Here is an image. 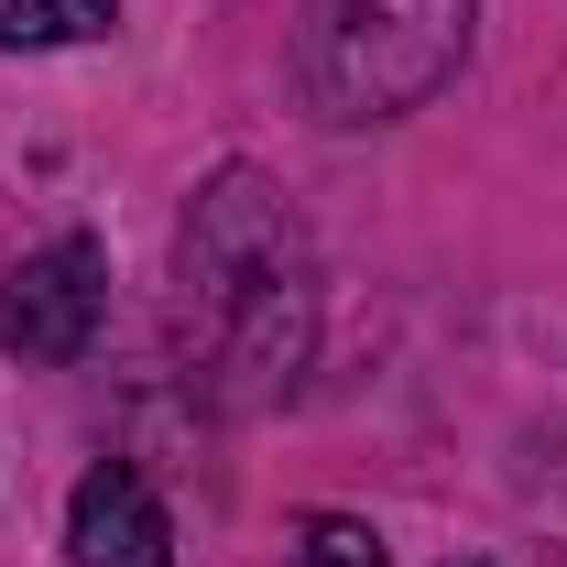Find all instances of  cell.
<instances>
[{
    "label": "cell",
    "mask_w": 567,
    "mask_h": 567,
    "mask_svg": "<svg viewBox=\"0 0 567 567\" xmlns=\"http://www.w3.org/2000/svg\"><path fill=\"white\" fill-rule=\"evenodd\" d=\"M99 317H110V251L99 240H44L33 262L0 274V350L33 360V371L87 360Z\"/></svg>",
    "instance_id": "cell-3"
},
{
    "label": "cell",
    "mask_w": 567,
    "mask_h": 567,
    "mask_svg": "<svg viewBox=\"0 0 567 567\" xmlns=\"http://www.w3.org/2000/svg\"><path fill=\"white\" fill-rule=\"evenodd\" d=\"M470 22H481V0H306V33H295L306 110L339 132L425 110L470 66Z\"/></svg>",
    "instance_id": "cell-1"
},
{
    "label": "cell",
    "mask_w": 567,
    "mask_h": 567,
    "mask_svg": "<svg viewBox=\"0 0 567 567\" xmlns=\"http://www.w3.org/2000/svg\"><path fill=\"white\" fill-rule=\"evenodd\" d=\"M87 33H110V0H0V55L87 44Z\"/></svg>",
    "instance_id": "cell-5"
},
{
    "label": "cell",
    "mask_w": 567,
    "mask_h": 567,
    "mask_svg": "<svg viewBox=\"0 0 567 567\" xmlns=\"http://www.w3.org/2000/svg\"><path fill=\"white\" fill-rule=\"evenodd\" d=\"M470 567H481V557H470Z\"/></svg>",
    "instance_id": "cell-7"
},
{
    "label": "cell",
    "mask_w": 567,
    "mask_h": 567,
    "mask_svg": "<svg viewBox=\"0 0 567 567\" xmlns=\"http://www.w3.org/2000/svg\"><path fill=\"white\" fill-rule=\"evenodd\" d=\"M295 557H306V567H393V557H382V535L350 524V513H317V524L295 535Z\"/></svg>",
    "instance_id": "cell-6"
},
{
    "label": "cell",
    "mask_w": 567,
    "mask_h": 567,
    "mask_svg": "<svg viewBox=\"0 0 567 567\" xmlns=\"http://www.w3.org/2000/svg\"><path fill=\"white\" fill-rule=\"evenodd\" d=\"M295 262H306V229L284 208V186L251 175V164H229L197 197V218H186V284L208 295V317H218L229 295H251L262 274H295Z\"/></svg>",
    "instance_id": "cell-2"
},
{
    "label": "cell",
    "mask_w": 567,
    "mask_h": 567,
    "mask_svg": "<svg viewBox=\"0 0 567 567\" xmlns=\"http://www.w3.org/2000/svg\"><path fill=\"white\" fill-rule=\"evenodd\" d=\"M66 546H76V567H175V524H164L153 481L110 458V470H87V481H76Z\"/></svg>",
    "instance_id": "cell-4"
}]
</instances>
